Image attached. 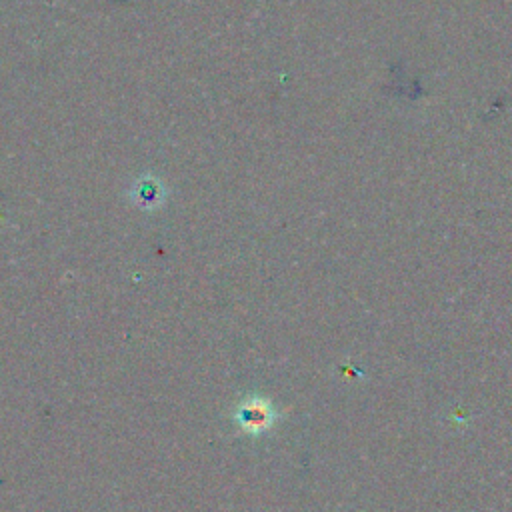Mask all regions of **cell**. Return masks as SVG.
Listing matches in <instances>:
<instances>
[{
  "mask_svg": "<svg viewBox=\"0 0 512 512\" xmlns=\"http://www.w3.org/2000/svg\"><path fill=\"white\" fill-rule=\"evenodd\" d=\"M238 422L248 432H262L274 422V410L262 398H250L238 410Z\"/></svg>",
  "mask_w": 512,
  "mask_h": 512,
  "instance_id": "6da1fadb",
  "label": "cell"
}]
</instances>
